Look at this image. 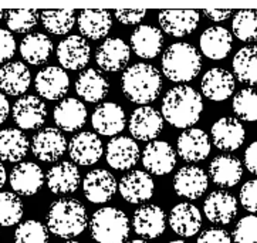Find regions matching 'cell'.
<instances>
[{
    "instance_id": "cell-53",
    "label": "cell",
    "mask_w": 257,
    "mask_h": 243,
    "mask_svg": "<svg viewBox=\"0 0 257 243\" xmlns=\"http://www.w3.org/2000/svg\"><path fill=\"white\" fill-rule=\"evenodd\" d=\"M128 243H148L147 240H141V239H135V240H131V242Z\"/></svg>"
},
{
    "instance_id": "cell-36",
    "label": "cell",
    "mask_w": 257,
    "mask_h": 243,
    "mask_svg": "<svg viewBox=\"0 0 257 243\" xmlns=\"http://www.w3.org/2000/svg\"><path fill=\"white\" fill-rule=\"evenodd\" d=\"M29 151V140L20 130L6 128L0 131V160L19 162Z\"/></svg>"
},
{
    "instance_id": "cell-8",
    "label": "cell",
    "mask_w": 257,
    "mask_h": 243,
    "mask_svg": "<svg viewBox=\"0 0 257 243\" xmlns=\"http://www.w3.org/2000/svg\"><path fill=\"white\" fill-rule=\"evenodd\" d=\"M212 141L217 150L232 152L239 150L246 138L244 127L239 119L232 117H223L217 119L212 126Z\"/></svg>"
},
{
    "instance_id": "cell-56",
    "label": "cell",
    "mask_w": 257,
    "mask_h": 243,
    "mask_svg": "<svg viewBox=\"0 0 257 243\" xmlns=\"http://www.w3.org/2000/svg\"><path fill=\"white\" fill-rule=\"evenodd\" d=\"M66 243H80V242H74V240H70V242H66Z\"/></svg>"
},
{
    "instance_id": "cell-5",
    "label": "cell",
    "mask_w": 257,
    "mask_h": 243,
    "mask_svg": "<svg viewBox=\"0 0 257 243\" xmlns=\"http://www.w3.org/2000/svg\"><path fill=\"white\" fill-rule=\"evenodd\" d=\"M131 223L122 210L101 208L90 219L91 237L95 243H125L130 235Z\"/></svg>"
},
{
    "instance_id": "cell-50",
    "label": "cell",
    "mask_w": 257,
    "mask_h": 243,
    "mask_svg": "<svg viewBox=\"0 0 257 243\" xmlns=\"http://www.w3.org/2000/svg\"><path fill=\"white\" fill-rule=\"evenodd\" d=\"M202 13L213 22H223L232 16L233 12L232 10H219V9H205Z\"/></svg>"
},
{
    "instance_id": "cell-48",
    "label": "cell",
    "mask_w": 257,
    "mask_h": 243,
    "mask_svg": "<svg viewBox=\"0 0 257 243\" xmlns=\"http://www.w3.org/2000/svg\"><path fill=\"white\" fill-rule=\"evenodd\" d=\"M147 16L145 9H122L115 10V19L122 25H138Z\"/></svg>"
},
{
    "instance_id": "cell-49",
    "label": "cell",
    "mask_w": 257,
    "mask_h": 243,
    "mask_svg": "<svg viewBox=\"0 0 257 243\" xmlns=\"http://www.w3.org/2000/svg\"><path fill=\"white\" fill-rule=\"evenodd\" d=\"M244 165L250 174L257 175V141L250 144L244 151Z\"/></svg>"
},
{
    "instance_id": "cell-10",
    "label": "cell",
    "mask_w": 257,
    "mask_h": 243,
    "mask_svg": "<svg viewBox=\"0 0 257 243\" xmlns=\"http://www.w3.org/2000/svg\"><path fill=\"white\" fill-rule=\"evenodd\" d=\"M166 215L157 205H144L134 212L133 227L144 239H157L165 232Z\"/></svg>"
},
{
    "instance_id": "cell-4",
    "label": "cell",
    "mask_w": 257,
    "mask_h": 243,
    "mask_svg": "<svg viewBox=\"0 0 257 243\" xmlns=\"http://www.w3.org/2000/svg\"><path fill=\"white\" fill-rule=\"evenodd\" d=\"M202 68L200 53L189 43L171 44L162 57V73L175 83H188L196 78Z\"/></svg>"
},
{
    "instance_id": "cell-34",
    "label": "cell",
    "mask_w": 257,
    "mask_h": 243,
    "mask_svg": "<svg viewBox=\"0 0 257 243\" xmlns=\"http://www.w3.org/2000/svg\"><path fill=\"white\" fill-rule=\"evenodd\" d=\"M77 25L83 37L100 40L105 37L112 27V17L107 10H81Z\"/></svg>"
},
{
    "instance_id": "cell-43",
    "label": "cell",
    "mask_w": 257,
    "mask_h": 243,
    "mask_svg": "<svg viewBox=\"0 0 257 243\" xmlns=\"http://www.w3.org/2000/svg\"><path fill=\"white\" fill-rule=\"evenodd\" d=\"M15 243H49V230L39 220H26L17 226Z\"/></svg>"
},
{
    "instance_id": "cell-13",
    "label": "cell",
    "mask_w": 257,
    "mask_h": 243,
    "mask_svg": "<svg viewBox=\"0 0 257 243\" xmlns=\"http://www.w3.org/2000/svg\"><path fill=\"white\" fill-rule=\"evenodd\" d=\"M12 114L19 128L36 130L44 124L47 117V109L46 104L36 95H25L15 102Z\"/></svg>"
},
{
    "instance_id": "cell-6",
    "label": "cell",
    "mask_w": 257,
    "mask_h": 243,
    "mask_svg": "<svg viewBox=\"0 0 257 243\" xmlns=\"http://www.w3.org/2000/svg\"><path fill=\"white\" fill-rule=\"evenodd\" d=\"M130 133L135 140L148 143L155 140L164 130V117L154 107L144 105L134 109L128 123Z\"/></svg>"
},
{
    "instance_id": "cell-35",
    "label": "cell",
    "mask_w": 257,
    "mask_h": 243,
    "mask_svg": "<svg viewBox=\"0 0 257 243\" xmlns=\"http://www.w3.org/2000/svg\"><path fill=\"white\" fill-rule=\"evenodd\" d=\"M53 53V42L43 33L27 34L20 43L22 57L32 66H42L50 59Z\"/></svg>"
},
{
    "instance_id": "cell-54",
    "label": "cell",
    "mask_w": 257,
    "mask_h": 243,
    "mask_svg": "<svg viewBox=\"0 0 257 243\" xmlns=\"http://www.w3.org/2000/svg\"><path fill=\"white\" fill-rule=\"evenodd\" d=\"M5 13H6V12H5V10H2V9H0V20H2V19H3V16H5Z\"/></svg>"
},
{
    "instance_id": "cell-14",
    "label": "cell",
    "mask_w": 257,
    "mask_h": 243,
    "mask_svg": "<svg viewBox=\"0 0 257 243\" xmlns=\"http://www.w3.org/2000/svg\"><path fill=\"white\" fill-rule=\"evenodd\" d=\"M83 191L85 198L92 203L109 202L116 192V181L111 172L105 169L90 171L83 181Z\"/></svg>"
},
{
    "instance_id": "cell-38",
    "label": "cell",
    "mask_w": 257,
    "mask_h": 243,
    "mask_svg": "<svg viewBox=\"0 0 257 243\" xmlns=\"http://www.w3.org/2000/svg\"><path fill=\"white\" fill-rule=\"evenodd\" d=\"M75 12L73 9L43 10L40 19L47 32L57 36L67 34L75 25Z\"/></svg>"
},
{
    "instance_id": "cell-47",
    "label": "cell",
    "mask_w": 257,
    "mask_h": 243,
    "mask_svg": "<svg viewBox=\"0 0 257 243\" xmlns=\"http://www.w3.org/2000/svg\"><path fill=\"white\" fill-rule=\"evenodd\" d=\"M198 243H232V237L224 229L210 227L200 233Z\"/></svg>"
},
{
    "instance_id": "cell-18",
    "label": "cell",
    "mask_w": 257,
    "mask_h": 243,
    "mask_svg": "<svg viewBox=\"0 0 257 243\" xmlns=\"http://www.w3.org/2000/svg\"><path fill=\"white\" fill-rule=\"evenodd\" d=\"M70 158L75 164L90 167L98 162L102 155V143L101 140L90 131H84L74 135L68 144Z\"/></svg>"
},
{
    "instance_id": "cell-46",
    "label": "cell",
    "mask_w": 257,
    "mask_h": 243,
    "mask_svg": "<svg viewBox=\"0 0 257 243\" xmlns=\"http://www.w3.org/2000/svg\"><path fill=\"white\" fill-rule=\"evenodd\" d=\"M16 53V40L9 30L0 29V63L10 60Z\"/></svg>"
},
{
    "instance_id": "cell-42",
    "label": "cell",
    "mask_w": 257,
    "mask_h": 243,
    "mask_svg": "<svg viewBox=\"0 0 257 243\" xmlns=\"http://www.w3.org/2000/svg\"><path fill=\"white\" fill-rule=\"evenodd\" d=\"M8 27L16 33H27L37 25L39 12L34 9H19V10H8L5 13Z\"/></svg>"
},
{
    "instance_id": "cell-7",
    "label": "cell",
    "mask_w": 257,
    "mask_h": 243,
    "mask_svg": "<svg viewBox=\"0 0 257 243\" xmlns=\"http://www.w3.org/2000/svg\"><path fill=\"white\" fill-rule=\"evenodd\" d=\"M67 150V140L57 128H44L32 140V152L37 160L56 162Z\"/></svg>"
},
{
    "instance_id": "cell-9",
    "label": "cell",
    "mask_w": 257,
    "mask_h": 243,
    "mask_svg": "<svg viewBox=\"0 0 257 243\" xmlns=\"http://www.w3.org/2000/svg\"><path fill=\"white\" fill-rule=\"evenodd\" d=\"M56 54L63 68L81 70L90 61L91 47L81 36H68L60 42Z\"/></svg>"
},
{
    "instance_id": "cell-45",
    "label": "cell",
    "mask_w": 257,
    "mask_h": 243,
    "mask_svg": "<svg viewBox=\"0 0 257 243\" xmlns=\"http://www.w3.org/2000/svg\"><path fill=\"white\" fill-rule=\"evenodd\" d=\"M241 206L251 213H257V179L247 181L240 189Z\"/></svg>"
},
{
    "instance_id": "cell-25",
    "label": "cell",
    "mask_w": 257,
    "mask_h": 243,
    "mask_svg": "<svg viewBox=\"0 0 257 243\" xmlns=\"http://www.w3.org/2000/svg\"><path fill=\"white\" fill-rule=\"evenodd\" d=\"M118 191L126 202L141 203L152 198L155 191V184L147 172L133 171L122 176L118 185Z\"/></svg>"
},
{
    "instance_id": "cell-39",
    "label": "cell",
    "mask_w": 257,
    "mask_h": 243,
    "mask_svg": "<svg viewBox=\"0 0 257 243\" xmlns=\"http://www.w3.org/2000/svg\"><path fill=\"white\" fill-rule=\"evenodd\" d=\"M232 108L233 112L243 121H257V88L247 87L240 90L233 98Z\"/></svg>"
},
{
    "instance_id": "cell-2",
    "label": "cell",
    "mask_w": 257,
    "mask_h": 243,
    "mask_svg": "<svg viewBox=\"0 0 257 243\" xmlns=\"http://www.w3.org/2000/svg\"><path fill=\"white\" fill-rule=\"evenodd\" d=\"M46 227L63 239L81 235L88 226V216L83 203L77 199H58L53 202L46 216Z\"/></svg>"
},
{
    "instance_id": "cell-31",
    "label": "cell",
    "mask_w": 257,
    "mask_h": 243,
    "mask_svg": "<svg viewBox=\"0 0 257 243\" xmlns=\"http://www.w3.org/2000/svg\"><path fill=\"white\" fill-rule=\"evenodd\" d=\"M47 186L56 195L73 193L80 186V171L73 162H60L47 172Z\"/></svg>"
},
{
    "instance_id": "cell-24",
    "label": "cell",
    "mask_w": 257,
    "mask_h": 243,
    "mask_svg": "<svg viewBox=\"0 0 257 243\" xmlns=\"http://www.w3.org/2000/svg\"><path fill=\"white\" fill-rule=\"evenodd\" d=\"M236 80L230 71L224 68H210L205 73L200 81V88L203 95L212 101L227 100L234 91Z\"/></svg>"
},
{
    "instance_id": "cell-21",
    "label": "cell",
    "mask_w": 257,
    "mask_h": 243,
    "mask_svg": "<svg viewBox=\"0 0 257 243\" xmlns=\"http://www.w3.org/2000/svg\"><path fill=\"white\" fill-rule=\"evenodd\" d=\"M174 189L179 196L186 199H199L207 189L206 172L199 167L181 168L174 178Z\"/></svg>"
},
{
    "instance_id": "cell-12",
    "label": "cell",
    "mask_w": 257,
    "mask_h": 243,
    "mask_svg": "<svg viewBox=\"0 0 257 243\" xmlns=\"http://www.w3.org/2000/svg\"><path fill=\"white\" fill-rule=\"evenodd\" d=\"M142 164L152 175H168L176 165V154L165 141H151L142 152Z\"/></svg>"
},
{
    "instance_id": "cell-23",
    "label": "cell",
    "mask_w": 257,
    "mask_h": 243,
    "mask_svg": "<svg viewBox=\"0 0 257 243\" xmlns=\"http://www.w3.org/2000/svg\"><path fill=\"white\" fill-rule=\"evenodd\" d=\"M199 12L196 10H162L158 16L162 30L174 37L193 33L199 25Z\"/></svg>"
},
{
    "instance_id": "cell-29",
    "label": "cell",
    "mask_w": 257,
    "mask_h": 243,
    "mask_svg": "<svg viewBox=\"0 0 257 243\" xmlns=\"http://www.w3.org/2000/svg\"><path fill=\"white\" fill-rule=\"evenodd\" d=\"M53 118L60 130L66 133H74L83 128L87 123V108L77 98H66L54 108Z\"/></svg>"
},
{
    "instance_id": "cell-51",
    "label": "cell",
    "mask_w": 257,
    "mask_h": 243,
    "mask_svg": "<svg viewBox=\"0 0 257 243\" xmlns=\"http://www.w3.org/2000/svg\"><path fill=\"white\" fill-rule=\"evenodd\" d=\"M9 111H10V104L5 94L0 92V124H3L8 119Z\"/></svg>"
},
{
    "instance_id": "cell-15",
    "label": "cell",
    "mask_w": 257,
    "mask_h": 243,
    "mask_svg": "<svg viewBox=\"0 0 257 243\" xmlns=\"http://www.w3.org/2000/svg\"><path fill=\"white\" fill-rule=\"evenodd\" d=\"M203 212L209 222L227 225L237 215V199L226 191H213L207 195L203 203Z\"/></svg>"
},
{
    "instance_id": "cell-22",
    "label": "cell",
    "mask_w": 257,
    "mask_h": 243,
    "mask_svg": "<svg viewBox=\"0 0 257 243\" xmlns=\"http://www.w3.org/2000/svg\"><path fill=\"white\" fill-rule=\"evenodd\" d=\"M125 112L121 105L115 102H104L94 109L91 124L100 135L114 137L125 128Z\"/></svg>"
},
{
    "instance_id": "cell-37",
    "label": "cell",
    "mask_w": 257,
    "mask_h": 243,
    "mask_svg": "<svg viewBox=\"0 0 257 243\" xmlns=\"http://www.w3.org/2000/svg\"><path fill=\"white\" fill-rule=\"evenodd\" d=\"M233 73L240 83L257 85V46H246L234 54Z\"/></svg>"
},
{
    "instance_id": "cell-27",
    "label": "cell",
    "mask_w": 257,
    "mask_h": 243,
    "mask_svg": "<svg viewBox=\"0 0 257 243\" xmlns=\"http://www.w3.org/2000/svg\"><path fill=\"white\" fill-rule=\"evenodd\" d=\"M209 175L220 188H232L240 182L243 176V165L237 157L219 155L215 157L209 165Z\"/></svg>"
},
{
    "instance_id": "cell-44",
    "label": "cell",
    "mask_w": 257,
    "mask_h": 243,
    "mask_svg": "<svg viewBox=\"0 0 257 243\" xmlns=\"http://www.w3.org/2000/svg\"><path fill=\"white\" fill-rule=\"evenodd\" d=\"M232 239L236 243H257V216L241 218L233 229Z\"/></svg>"
},
{
    "instance_id": "cell-20",
    "label": "cell",
    "mask_w": 257,
    "mask_h": 243,
    "mask_svg": "<svg viewBox=\"0 0 257 243\" xmlns=\"http://www.w3.org/2000/svg\"><path fill=\"white\" fill-rule=\"evenodd\" d=\"M168 222L174 233L181 237H192L202 227V213L195 205L182 202L171 209Z\"/></svg>"
},
{
    "instance_id": "cell-40",
    "label": "cell",
    "mask_w": 257,
    "mask_h": 243,
    "mask_svg": "<svg viewBox=\"0 0 257 243\" xmlns=\"http://www.w3.org/2000/svg\"><path fill=\"white\" fill-rule=\"evenodd\" d=\"M233 34L244 43L257 42V10H240L233 17Z\"/></svg>"
},
{
    "instance_id": "cell-41",
    "label": "cell",
    "mask_w": 257,
    "mask_h": 243,
    "mask_svg": "<svg viewBox=\"0 0 257 243\" xmlns=\"http://www.w3.org/2000/svg\"><path fill=\"white\" fill-rule=\"evenodd\" d=\"M23 218V202L13 192H0V226L17 225Z\"/></svg>"
},
{
    "instance_id": "cell-33",
    "label": "cell",
    "mask_w": 257,
    "mask_h": 243,
    "mask_svg": "<svg viewBox=\"0 0 257 243\" xmlns=\"http://www.w3.org/2000/svg\"><path fill=\"white\" fill-rule=\"evenodd\" d=\"M75 91L87 102H98L109 91V81L98 70L88 68L75 81Z\"/></svg>"
},
{
    "instance_id": "cell-17",
    "label": "cell",
    "mask_w": 257,
    "mask_h": 243,
    "mask_svg": "<svg viewBox=\"0 0 257 243\" xmlns=\"http://www.w3.org/2000/svg\"><path fill=\"white\" fill-rule=\"evenodd\" d=\"M131 57V47L118 37L107 39L95 53V61L104 71H119L128 64Z\"/></svg>"
},
{
    "instance_id": "cell-28",
    "label": "cell",
    "mask_w": 257,
    "mask_h": 243,
    "mask_svg": "<svg viewBox=\"0 0 257 243\" xmlns=\"http://www.w3.org/2000/svg\"><path fill=\"white\" fill-rule=\"evenodd\" d=\"M233 37L230 32L220 26L206 29L199 39L200 50L210 60H223L232 50Z\"/></svg>"
},
{
    "instance_id": "cell-16",
    "label": "cell",
    "mask_w": 257,
    "mask_h": 243,
    "mask_svg": "<svg viewBox=\"0 0 257 243\" xmlns=\"http://www.w3.org/2000/svg\"><path fill=\"white\" fill-rule=\"evenodd\" d=\"M9 181L15 192L23 196H32L42 189L44 184V174L37 164L22 162L12 169Z\"/></svg>"
},
{
    "instance_id": "cell-52",
    "label": "cell",
    "mask_w": 257,
    "mask_h": 243,
    "mask_svg": "<svg viewBox=\"0 0 257 243\" xmlns=\"http://www.w3.org/2000/svg\"><path fill=\"white\" fill-rule=\"evenodd\" d=\"M6 178H8V175H6V169L3 167V164L0 162V189L3 188V185L6 184Z\"/></svg>"
},
{
    "instance_id": "cell-55",
    "label": "cell",
    "mask_w": 257,
    "mask_h": 243,
    "mask_svg": "<svg viewBox=\"0 0 257 243\" xmlns=\"http://www.w3.org/2000/svg\"><path fill=\"white\" fill-rule=\"evenodd\" d=\"M168 243H188V242H185V240H172V242H168Z\"/></svg>"
},
{
    "instance_id": "cell-19",
    "label": "cell",
    "mask_w": 257,
    "mask_h": 243,
    "mask_svg": "<svg viewBox=\"0 0 257 243\" xmlns=\"http://www.w3.org/2000/svg\"><path fill=\"white\" fill-rule=\"evenodd\" d=\"M176 150L179 157L186 162H200L210 154V141L205 131L199 128H189L179 135Z\"/></svg>"
},
{
    "instance_id": "cell-11",
    "label": "cell",
    "mask_w": 257,
    "mask_h": 243,
    "mask_svg": "<svg viewBox=\"0 0 257 243\" xmlns=\"http://www.w3.org/2000/svg\"><path fill=\"white\" fill-rule=\"evenodd\" d=\"M36 91L46 100L56 101L63 98L68 91L70 78L66 70L57 66H49L40 70L34 80Z\"/></svg>"
},
{
    "instance_id": "cell-26",
    "label": "cell",
    "mask_w": 257,
    "mask_h": 243,
    "mask_svg": "<svg viewBox=\"0 0 257 243\" xmlns=\"http://www.w3.org/2000/svg\"><path fill=\"white\" fill-rule=\"evenodd\" d=\"M140 160V148L133 138L116 137L107 145L108 165L118 171H126L137 165Z\"/></svg>"
},
{
    "instance_id": "cell-1",
    "label": "cell",
    "mask_w": 257,
    "mask_h": 243,
    "mask_svg": "<svg viewBox=\"0 0 257 243\" xmlns=\"http://www.w3.org/2000/svg\"><path fill=\"white\" fill-rule=\"evenodd\" d=\"M203 111L200 94L189 85H176L162 101V117L176 128H189L199 121Z\"/></svg>"
},
{
    "instance_id": "cell-32",
    "label": "cell",
    "mask_w": 257,
    "mask_h": 243,
    "mask_svg": "<svg viewBox=\"0 0 257 243\" xmlns=\"http://www.w3.org/2000/svg\"><path fill=\"white\" fill-rule=\"evenodd\" d=\"M32 83L30 70L20 61L8 63L0 68V90L9 95L25 94Z\"/></svg>"
},
{
    "instance_id": "cell-30",
    "label": "cell",
    "mask_w": 257,
    "mask_h": 243,
    "mask_svg": "<svg viewBox=\"0 0 257 243\" xmlns=\"http://www.w3.org/2000/svg\"><path fill=\"white\" fill-rule=\"evenodd\" d=\"M164 36L154 26H138L131 34V49L141 59H155L162 50Z\"/></svg>"
},
{
    "instance_id": "cell-3",
    "label": "cell",
    "mask_w": 257,
    "mask_h": 243,
    "mask_svg": "<svg viewBox=\"0 0 257 243\" xmlns=\"http://www.w3.org/2000/svg\"><path fill=\"white\" fill-rule=\"evenodd\" d=\"M122 92L135 104H150L162 90V78L157 67L147 63H137L128 67L121 78Z\"/></svg>"
}]
</instances>
